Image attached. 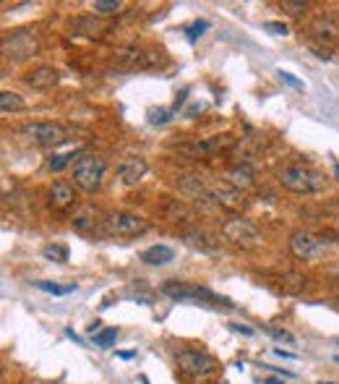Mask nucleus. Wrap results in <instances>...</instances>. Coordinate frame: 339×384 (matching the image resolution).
Returning a JSON list of instances; mask_svg holds the SVG:
<instances>
[{
  "instance_id": "nucleus-1",
  "label": "nucleus",
  "mask_w": 339,
  "mask_h": 384,
  "mask_svg": "<svg viewBox=\"0 0 339 384\" xmlns=\"http://www.w3.org/2000/svg\"><path fill=\"white\" fill-rule=\"evenodd\" d=\"M280 183L293 194H318L327 188V175L311 167H284L280 173Z\"/></svg>"
},
{
  "instance_id": "nucleus-2",
  "label": "nucleus",
  "mask_w": 339,
  "mask_h": 384,
  "mask_svg": "<svg viewBox=\"0 0 339 384\" xmlns=\"http://www.w3.org/2000/svg\"><path fill=\"white\" fill-rule=\"evenodd\" d=\"M102 178H105V160L97 154H81L73 165V183L86 194L99 191Z\"/></svg>"
},
{
  "instance_id": "nucleus-3",
  "label": "nucleus",
  "mask_w": 339,
  "mask_h": 384,
  "mask_svg": "<svg viewBox=\"0 0 339 384\" xmlns=\"http://www.w3.org/2000/svg\"><path fill=\"white\" fill-rule=\"evenodd\" d=\"M102 230L107 235H117V238H136L149 230V222L130 212H113L102 220Z\"/></svg>"
},
{
  "instance_id": "nucleus-4",
  "label": "nucleus",
  "mask_w": 339,
  "mask_h": 384,
  "mask_svg": "<svg viewBox=\"0 0 339 384\" xmlns=\"http://www.w3.org/2000/svg\"><path fill=\"white\" fill-rule=\"evenodd\" d=\"M222 235L224 241H230L235 246H243V248H253L261 244V233L253 222L243 220V217H233V220L222 222Z\"/></svg>"
},
{
  "instance_id": "nucleus-5",
  "label": "nucleus",
  "mask_w": 339,
  "mask_h": 384,
  "mask_svg": "<svg viewBox=\"0 0 339 384\" xmlns=\"http://www.w3.org/2000/svg\"><path fill=\"white\" fill-rule=\"evenodd\" d=\"M162 293L164 295H170V298H175V301H220V303H227L224 298H220L214 291L209 288H204L199 282H164L162 285Z\"/></svg>"
},
{
  "instance_id": "nucleus-6",
  "label": "nucleus",
  "mask_w": 339,
  "mask_h": 384,
  "mask_svg": "<svg viewBox=\"0 0 339 384\" xmlns=\"http://www.w3.org/2000/svg\"><path fill=\"white\" fill-rule=\"evenodd\" d=\"M175 366L186 376L201 379V376H209L214 372V358L206 356L204 350H180L175 356Z\"/></svg>"
},
{
  "instance_id": "nucleus-7",
  "label": "nucleus",
  "mask_w": 339,
  "mask_h": 384,
  "mask_svg": "<svg viewBox=\"0 0 339 384\" xmlns=\"http://www.w3.org/2000/svg\"><path fill=\"white\" fill-rule=\"evenodd\" d=\"M21 134L29 141H35L39 147H55L60 141H66V128L58 123H47V120H37V123H23Z\"/></svg>"
},
{
  "instance_id": "nucleus-8",
  "label": "nucleus",
  "mask_w": 339,
  "mask_h": 384,
  "mask_svg": "<svg viewBox=\"0 0 339 384\" xmlns=\"http://www.w3.org/2000/svg\"><path fill=\"white\" fill-rule=\"evenodd\" d=\"M37 50H39V42H37V37L32 35V32H26V29H19V32H13V35L3 37V53L13 60L32 58V55H37Z\"/></svg>"
},
{
  "instance_id": "nucleus-9",
  "label": "nucleus",
  "mask_w": 339,
  "mask_h": 384,
  "mask_svg": "<svg viewBox=\"0 0 339 384\" xmlns=\"http://www.w3.org/2000/svg\"><path fill=\"white\" fill-rule=\"evenodd\" d=\"M164 63L162 50H144V47H123L117 53V66L123 68H154Z\"/></svg>"
},
{
  "instance_id": "nucleus-10",
  "label": "nucleus",
  "mask_w": 339,
  "mask_h": 384,
  "mask_svg": "<svg viewBox=\"0 0 339 384\" xmlns=\"http://www.w3.org/2000/svg\"><path fill=\"white\" fill-rule=\"evenodd\" d=\"M290 248L298 259H316L324 251V241L311 230H295L290 235Z\"/></svg>"
},
{
  "instance_id": "nucleus-11",
  "label": "nucleus",
  "mask_w": 339,
  "mask_h": 384,
  "mask_svg": "<svg viewBox=\"0 0 339 384\" xmlns=\"http://www.w3.org/2000/svg\"><path fill=\"white\" fill-rule=\"evenodd\" d=\"M144 175H146V163L141 157H126L123 163L117 165V178L126 186H136Z\"/></svg>"
},
{
  "instance_id": "nucleus-12",
  "label": "nucleus",
  "mask_w": 339,
  "mask_h": 384,
  "mask_svg": "<svg viewBox=\"0 0 339 384\" xmlns=\"http://www.w3.org/2000/svg\"><path fill=\"white\" fill-rule=\"evenodd\" d=\"M60 82V73L52 66H42V68L32 71L29 76H26V84L37 89V92H47V89H52V86H58Z\"/></svg>"
},
{
  "instance_id": "nucleus-13",
  "label": "nucleus",
  "mask_w": 339,
  "mask_h": 384,
  "mask_svg": "<svg viewBox=\"0 0 339 384\" xmlns=\"http://www.w3.org/2000/svg\"><path fill=\"white\" fill-rule=\"evenodd\" d=\"M73 186L66 183V181H58V183H52V188L47 191V201H50V207L52 210H68L70 204H73Z\"/></svg>"
},
{
  "instance_id": "nucleus-14",
  "label": "nucleus",
  "mask_w": 339,
  "mask_h": 384,
  "mask_svg": "<svg viewBox=\"0 0 339 384\" xmlns=\"http://www.w3.org/2000/svg\"><path fill=\"white\" fill-rule=\"evenodd\" d=\"M227 183L235 186L238 191H240V188H251V186H256V173H253V167L246 163L233 165V167L227 170Z\"/></svg>"
},
{
  "instance_id": "nucleus-15",
  "label": "nucleus",
  "mask_w": 339,
  "mask_h": 384,
  "mask_svg": "<svg viewBox=\"0 0 339 384\" xmlns=\"http://www.w3.org/2000/svg\"><path fill=\"white\" fill-rule=\"evenodd\" d=\"M224 144V139H201V141H193V144H180L177 149L188 154V157H209L214 152L220 149Z\"/></svg>"
},
{
  "instance_id": "nucleus-16",
  "label": "nucleus",
  "mask_w": 339,
  "mask_h": 384,
  "mask_svg": "<svg viewBox=\"0 0 339 384\" xmlns=\"http://www.w3.org/2000/svg\"><path fill=\"white\" fill-rule=\"evenodd\" d=\"M173 259H175L173 248H170V246H162V244L141 251V262H146V264H152V267H164V264H170Z\"/></svg>"
},
{
  "instance_id": "nucleus-17",
  "label": "nucleus",
  "mask_w": 339,
  "mask_h": 384,
  "mask_svg": "<svg viewBox=\"0 0 339 384\" xmlns=\"http://www.w3.org/2000/svg\"><path fill=\"white\" fill-rule=\"evenodd\" d=\"M183 241H186L188 246H193V248H199V251H217L214 235L204 233V230H186V233H183Z\"/></svg>"
},
{
  "instance_id": "nucleus-18",
  "label": "nucleus",
  "mask_w": 339,
  "mask_h": 384,
  "mask_svg": "<svg viewBox=\"0 0 339 384\" xmlns=\"http://www.w3.org/2000/svg\"><path fill=\"white\" fill-rule=\"evenodd\" d=\"M70 29H73V35L94 37V35H99L105 26L99 21H94V19H89V16H81V19H73V21H70Z\"/></svg>"
},
{
  "instance_id": "nucleus-19",
  "label": "nucleus",
  "mask_w": 339,
  "mask_h": 384,
  "mask_svg": "<svg viewBox=\"0 0 339 384\" xmlns=\"http://www.w3.org/2000/svg\"><path fill=\"white\" fill-rule=\"evenodd\" d=\"M37 291H45L50 293V295H70V293L79 291V285L76 282H68V285H58V282H50V280H39V282H35Z\"/></svg>"
},
{
  "instance_id": "nucleus-20",
  "label": "nucleus",
  "mask_w": 339,
  "mask_h": 384,
  "mask_svg": "<svg viewBox=\"0 0 339 384\" xmlns=\"http://www.w3.org/2000/svg\"><path fill=\"white\" fill-rule=\"evenodd\" d=\"M311 32L316 37H321V39H324V37H327V39H334L339 32V26L331 21V19H327V16H318L316 21L311 24Z\"/></svg>"
},
{
  "instance_id": "nucleus-21",
  "label": "nucleus",
  "mask_w": 339,
  "mask_h": 384,
  "mask_svg": "<svg viewBox=\"0 0 339 384\" xmlns=\"http://www.w3.org/2000/svg\"><path fill=\"white\" fill-rule=\"evenodd\" d=\"M23 107H26V102H23L16 92H0V110H3L6 116H8V113H19Z\"/></svg>"
},
{
  "instance_id": "nucleus-22",
  "label": "nucleus",
  "mask_w": 339,
  "mask_h": 384,
  "mask_svg": "<svg viewBox=\"0 0 339 384\" xmlns=\"http://www.w3.org/2000/svg\"><path fill=\"white\" fill-rule=\"evenodd\" d=\"M73 157L79 160V157H81V152H66V154H52V157L47 160V167H50V173H60V170H66V167L73 163Z\"/></svg>"
},
{
  "instance_id": "nucleus-23",
  "label": "nucleus",
  "mask_w": 339,
  "mask_h": 384,
  "mask_svg": "<svg viewBox=\"0 0 339 384\" xmlns=\"http://www.w3.org/2000/svg\"><path fill=\"white\" fill-rule=\"evenodd\" d=\"M162 214L170 222H177V217H183V220H191V210H188V207H183L180 201H170L167 207H162Z\"/></svg>"
},
{
  "instance_id": "nucleus-24",
  "label": "nucleus",
  "mask_w": 339,
  "mask_h": 384,
  "mask_svg": "<svg viewBox=\"0 0 339 384\" xmlns=\"http://www.w3.org/2000/svg\"><path fill=\"white\" fill-rule=\"evenodd\" d=\"M42 254H45V259H50V262L66 264V262H68V246H63V244L45 246V248H42Z\"/></svg>"
},
{
  "instance_id": "nucleus-25",
  "label": "nucleus",
  "mask_w": 339,
  "mask_h": 384,
  "mask_svg": "<svg viewBox=\"0 0 339 384\" xmlns=\"http://www.w3.org/2000/svg\"><path fill=\"white\" fill-rule=\"evenodd\" d=\"M123 8V3H117V0H94L92 3V11L94 13H102V16H113Z\"/></svg>"
},
{
  "instance_id": "nucleus-26",
  "label": "nucleus",
  "mask_w": 339,
  "mask_h": 384,
  "mask_svg": "<svg viewBox=\"0 0 339 384\" xmlns=\"http://www.w3.org/2000/svg\"><path fill=\"white\" fill-rule=\"evenodd\" d=\"M117 338V329H102V332H97L94 335V345H99V348H110Z\"/></svg>"
},
{
  "instance_id": "nucleus-27",
  "label": "nucleus",
  "mask_w": 339,
  "mask_h": 384,
  "mask_svg": "<svg viewBox=\"0 0 339 384\" xmlns=\"http://www.w3.org/2000/svg\"><path fill=\"white\" fill-rule=\"evenodd\" d=\"M206 29H209V21H204V19H201V21H193V24H191V26L186 29V37L191 39V42H196V39H199V37L204 35Z\"/></svg>"
},
{
  "instance_id": "nucleus-28",
  "label": "nucleus",
  "mask_w": 339,
  "mask_h": 384,
  "mask_svg": "<svg viewBox=\"0 0 339 384\" xmlns=\"http://www.w3.org/2000/svg\"><path fill=\"white\" fill-rule=\"evenodd\" d=\"M305 8H308V3H303V0H282V11H287L290 16L303 13Z\"/></svg>"
},
{
  "instance_id": "nucleus-29",
  "label": "nucleus",
  "mask_w": 339,
  "mask_h": 384,
  "mask_svg": "<svg viewBox=\"0 0 339 384\" xmlns=\"http://www.w3.org/2000/svg\"><path fill=\"white\" fill-rule=\"evenodd\" d=\"M277 73H280V79L284 84H287V86H293V89H298V92H305V84L300 82V79H295L293 73H290V71H277Z\"/></svg>"
},
{
  "instance_id": "nucleus-30",
  "label": "nucleus",
  "mask_w": 339,
  "mask_h": 384,
  "mask_svg": "<svg viewBox=\"0 0 339 384\" xmlns=\"http://www.w3.org/2000/svg\"><path fill=\"white\" fill-rule=\"evenodd\" d=\"M173 113H175V110H152L149 120H152L154 126H162V123H170V120H173Z\"/></svg>"
},
{
  "instance_id": "nucleus-31",
  "label": "nucleus",
  "mask_w": 339,
  "mask_h": 384,
  "mask_svg": "<svg viewBox=\"0 0 339 384\" xmlns=\"http://www.w3.org/2000/svg\"><path fill=\"white\" fill-rule=\"evenodd\" d=\"M267 332H269L274 340H282V342H287V345H295V338L287 332V329H277V327H267Z\"/></svg>"
},
{
  "instance_id": "nucleus-32",
  "label": "nucleus",
  "mask_w": 339,
  "mask_h": 384,
  "mask_svg": "<svg viewBox=\"0 0 339 384\" xmlns=\"http://www.w3.org/2000/svg\"><path fill=\"white\" fill-rule=\"evenodd\" d=\"M73 228H76V230H79V233H86V230H94V220L92 217H76V220H73Z\"/></svg>"
},
{
  "instance_id": "nucleus-33",
  "label": "nucleus",
  "mask_w": 339,
  "mask_h": 384,
  "mask_svg": "<svg viewBox=\"0 0 339 384\" xmlns=\"http://www.w3.org/2000/svg\"><path fill=\"white\" fill-rule=\"evenodd\" d=\"M264 29H267V32H271V35H287V26H284V24H280V21H267L264 24Z\"/></svg>"
},
{
  "instance_id": "nucleus-34",
  "label": "nucleus",
  "mask_w": 339,
  "mask_h": 384,
  "mask_svg": "<svg viewBox=\"0 0 339 384\" xmlns=\"http://www.w3.org/2000/svg\"><path fill=\"white\" fill-rule=\"evenodd\" d=\"M186 97H188V89H183V92L177 94V97H175V110H177L180 105H183V102H186Z\"/></svg>"
},
{
  "instance_id": "nucleus-35",
  "label": "nucleus",
  "mask_w": 339,
  "mask_h": 384,
  "mask_svg": "<svg viewBox=\"0 0 339 384\" xmlns=\"http://www.w3.org/2000/svg\"><path fill=\"white\" fill-rule=\"evenodd\" d=\"M117 356H120L123 361H128V358H133V353H130V350H126V353H117Z\"/></svg>"
},
{
  "instance_id": "nucleus-36",
  "label": "nucleus",
  "mask_w": 339,
  "mask_h": 384,
  "mask_svg": "<svg viewBox=\"0 0 339 384\" xmlns=\"http://www.w3.org/2000/svg\"><path fill=\"white\" fill-rule=\"evenodd\" d=\"M264 384H282V382H280V379H267Z\"/></svg>"
},
{
  "instance_id": "nucleus-37",
  "label": "nucleus",
  "mask_w": 339,
  "mask_h": 384,
  "mask_svg": "<svg viewBox=\"0 0 339 384\" xmlns=\"http://www.w3.org/2000/svg\"><path fill=\"white\" fill-rule=\"evenodd\" d=\"M327 384H334V382H327Z\"/></svg>"
}]
</instances>
